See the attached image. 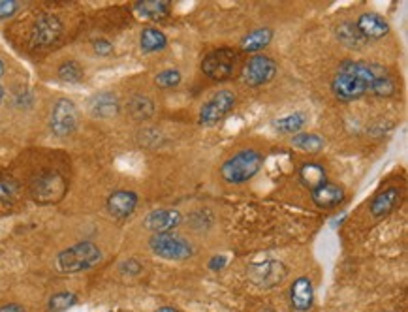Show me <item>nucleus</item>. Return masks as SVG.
<instances>
[{
	"label": "nucleus",
	"instance_id": "f257e3e1",
	"mask_svg": "<svg viewBox=\"0 0 408 312\" xmlns=\"http://www.w3.org/2000/svg\"><path fill=\"white\" fill-rule=\"evenodd\" d=\"M331 91L341 102H354L365 94L393 96L397 85L382 66L363 60H344L331 79Z\"/></svg>",
	"mask_w": 408,
	"mask_h": 312
},
{
	"label": "nucleus",
	"instance_id": "f03ea898",
	"mask_svg": "<svg viewBox=\"0 0 408 312\" xmlns=\"http://www.w3.org/2000/svg\"><path fill=\"white\" fill-rule=\"evenodd\" d=\"M260 168H262V155L258 150L246 149L230 156L226 162L222 164L221 175L230 184H243V182L250 181L258 173Z\"/></svg>",
	"mask_w": 408,
	"mask_h": 312
},
{
	"label": "nucleus",
	"instance_id": "7ed1b4c3",
	"mask_svg": "<svg viewBox=\"0 0 408 312\" xmlns=\"http://www.w3.org/2000/svg\"><path fill=\"white\" fill-rule=\"evenodd\" d=\"M100 260H102L100 248L91 241H83L58 254L57 267L62 273H79L94 267Z\"/></svg>",
	"mask_w": 408,
	"mask_h": 312
},
{
	"label": "nucleus",
	"instance_id": "20e7f679",
	"mask_svg": "<svg viewBox=\"0 0 408 312\" xmlns=\"http://www.w3.org/2000/svg\"><path fill=\"white\" fill-rule=\"evenodd\" d=\"M149 247L164 260H187L194 254L192 245L175 234H155L151 237Z\"/></svg>",
	"mask_w": 408,
	"mask_h": 312
},
{
	"label": "nucleus",
	"instance_id": "39448f33",
	"mask_svg": "<svg viewBox=\"0 0 408 312\" xmlns=\"http://www.w3.org/2000/svg\"><path fill=\"white\" fill-rule=\"evenodd\" d=\"M235 62H237V53L230 49V47H222V49H214L203 57L201 62V72L207 78L214 81H224L233 73L235 70Z\"/></svg>",
	"mask_w": 408,
	"mask_h": 312
},
{
	"label": "nucleus",
	"instance_id": "423d86ee",
	"mask_svg": "<svg viewBox=\"0 0 408 312\" xmlns=\"http://www.w3.org/2000/svg\"><path fill=\"white\" fill-rule=\"evenodd\" d=\"M235 105V94L232 91H219L209 98L200 110V123L205 126H214L226 119V115Z\"/></svg>",
	"mask_w": 408,
	"mask_h": 312
},
{
	"label": "nucleus",
	"instance_id": "0eeeda50",
	"mask_svg": "<svg viewBox=\"0 0 408 312\" xmlns=\"http://www.w3.org/2000/svg\"><path fill=\"white\" fill-rule=\"evenodd\" d=\"M248 273V280L253 282L254 286L258 288H275L284 280L288 269L282 261L279 260H267L262 263H254L246 269Z\"/></svg>",
	"mask_w": 408,
	"mask_h": 312
},
{
	"label": "nucleus",
	"instance_id": "6e6552de",
	"mask_svg": "<svg viewBox=\"0 0 408 312\" xmlns=\"http://www.w3.org/2000/svg\"><path fill=\"white\" fill-rule=\"evenodd\" d=\"M277 73V62L266 55H254L243 68L241 78L248 87H262L269 83Z\"/></svg>",
	"mask_w": 408,
	"mask_h": 312
},
{
	"label": "nucleus",
	"instance_id": "1a4fd4ad",
	"mask_svg": "<svg viewBox=\"0 0 408 312\" xmlns=\"http://www.w3.org/2000/svg\"><path fill=\"white\" fill-rule=\"evenodd\" d=\"M78 128V110L76 104L68 98H60L57 104L53 105L51 111V130L58 137L70 136L71 132Z\"/></svg>",
	"mask_w": 408,
	"mask_h": 312
},
{
	"label": "nucleus",
	"instance_id": "9d476101",
	"mask_svg": "<svg viewBox=\"0 0 408 312\" xmlns=\"http://www.w3.org/2000/svg\"><path fill=\"white\" fill-rule=\"evenodd\" d=\"M60 33H62V23L55 15H40L33 28V46H51L57 42Z\"/></svg>",
	"mask_w": 408,
	"mask_h": 312
},
{
	"label": "nucleus",
	"instance_id": "9b49d317",
	"mask_svg": "<svg viewBox=\"0 0 408 312\" xmlns=\"http://www.w3.org/2000/svg\"><path fill=\"white\" fill-rule=\"evenodd\" d=\"M181 222L179 211H171V209H160V211H153L145 218V228L155 232V234H173V228Z\"/></svg>",
	"mask_w": 408,
	"mask_h": 312
},
{
	"label": "nucleus",
	"instance_id": "f8f14e48",
	"mask_svg": "<svg viewBox=\"0 0 408 312\" xmlns=\"http://www.w3.org/2000/svg\"><path fill=\"white\" fill-rule=\"evenodd\" d=\"M356 28L365 40L384 38L389 33V25L378 13H362L356 21Z\"/></svg>",
	"mask_w": 408,
	"mask_h": 312
},
{
	"label": "nucleus",
	"instance_id": "ddd939ff",
	"mask_svg": "<svg viewBox=\"0 0 408 312\" xmlns=\"http://www.w3.org/2000/svg\"><path fill=\"white\" fill-rule=\"evenodd\" d=\"M290 301L291 306L299 312L311 309L312 301H314V288L307 277H299L298 280H294V284L290 286Z\"/></svg>",
	"mask_w": 408,
	"mask_h": 312
},
{
	"label": "nucleus",
	"instance_id": "4468645a",
	"mask_svg": "<svg viewBox=\"0 0 408 312\" xmlns=\"http://www.w3.org/2000/svg\"><path fill=\"white\" fill-rule=\"evenodd\" d=\"M137 205V194L130 190H117L108 198V211L115 218H126L134 213Z\"/></svg>",
	"mask_w": 408,
	"mask_h": 312
},
{
	"label": "nucleus",
	"instance_id": "2eb2a0df",
	"mask_svg": "<svg viewBox=\"0 0 408 312\" xmlns=\"http://www.w3.org/2000/svg\"><path fill=\"white\" fill-rule=\"evenodd\" d=\"M312 202L322 209L337 207L339 203L344 202V189L333 182H324L322 187L312 190Z\"/></svg>",
	"mask_w": 408,
	"mask_h": 312
},
{
	"label": "nucleus",
	"instance_id": "dca6fc26",
	"mask_svg": "<svg viewBox=\"0 0 408 312\" xmlns=\"http://www.w3.org/2000/svg\"><path fill=\"white\" fill-rule=\"evenodd\" d=\"M89 111L100 119L115 117L119 113V100L111 92H98L89 100Z\"/></svg>",
	"mask_w": 408,
	"mask_h": 312
},
{
	"label": "nucleus",
	"instance_id": "f3484780",
	"mask_svg": "<svg viewBox=\"0 0 408 312\" xmlns=\"http://www.w3.org/2000/svg\"><path fill=\"white\" fill-rule=\"evenodd\" d=\"M399 200H401V192H399V189H396V187L386 189L371 202V213H373V216H376V218L389 215V213L399 205Z\"/></svg>",
	"mask_w": 408,
	"mask_h": 312
},
{
	"label": "nucleus",
	"instance_id": "a211bd4d",
	"mask_svg": "<svg viewBox=\"0 0 408 312\" xmlns=\"http://www.w3.org/2000/svg\"><path fill=\"white\" fill-rule=\"evenodd\" d=\"M65 192V181L58 175H46L34 182V194L38 198H49L55 200Z\"/></svg>",
	"mask_w": 408,
	"mask_h": 312
},
{
	"label": "nucleus",
	"instance_id": "6ab92c4d",
	"mask_svg": "<svg viewBox=\"0 0 408 312\" xmlns=\"http://www.w3.org/2000/svg\"><path fill=\"white\" fill-rule=\"evenodd\" d=\"M299 181L303 182L307 189H318V187H322L325 181V169L324 166H320V164L309 162L303 164L301 168H299Z\"/></svg>",
	"mask_w": 408,
	"mask_h": 312
},
{
	"label": "nucleus",
	"instance_id": "aec40b11",
	"mask_svg": "<svg viewBox=\"0 0 408 312\" xmlns=\"http://www.w3.org/2000/svg\"><path fill=\"white\" fill-rule=\"evenodd\" d=\"M273 40L271 28H256L253 33H248L245 38L241 40V49L248 53L262 51L264 47L269 46V42Z\"/></svg>",
	"mask_w": 408,
	"mask_h": 312
},
{
	"label": "nucleus",
	"instance_id": "412c9836",
	"mask_svg": "<svg viewBox=\"0 0 408 312\" xmlns=\"http://www.w3.org/2000/svg\"><path fill=\"white\" fill-rule=\"evenodd\" d=\"M126 110H128L130 115L136 119V121H147L155 113V102L149 96L136 94V96H132L128 100Z\"/></svg>",
	"mask_w": 408,
	"mask_h": 312
},
{
	"label": "nucleus",
	"instance_id": "4be33fe9",
	"mask_svg": "<svg viewBox=\"0 0 408 312\" xmlns=\"http://www.w3.org/2000/svg\"><path fill=\"white\" fill-rule=\"evenodd\" d=\"M136 12L147 19L160 21L169 13V2L166 0H143L136 4Z\"/></svg>",
	"mask_w": 408,
	"mask_h": 312
},
{
	"label": "nucleus",
	"instance_id": "5701e85b",
	"mask_svg": "<svg viewBox=\"0 0 408 312\" xmlns=\"http://www.w3.org/2000/svg\"><path fill=\"white\" fill-rule=\"evenodd\" d=\"M139 44H142V49L145 53L162 51L166 44H168V38L158 28H143Z\"/></svg>",
	"mask_w": 408,
	"mask_h": 312
},
{
	"label": "nucleus",
	"instance_id": "b1692460",
	"mask_svg": "<svg viewBox=\"0 0 408 312\" xmlns=\"http://www.w3.org/2000/svg\"><path fill=\"white\" fill-rule=\"evenodd\" d=\"M337 38L343 42L344 46L350 47V49H357V47L365 42V38H363L362 34L357 33V28L354 23H341V25L337 26Z\"/></svg>",
	"mask_w": 408,
	"mask_h": 312
},
{
	"label": "nucleus",
	"instance_id": "393cba45",
	"mask_svg": "<svg viewBox=\"0 0 408 312\" xmlns=\"http://www.w3.org/2000/svg\"><path fill=\"white\" fill-rule=\"evenodd\" d=\"M305 123H307V115L301 113V111H296L291 115H286V117L275 121V128L282 132V134H296V132L303 128Z\"/></svg>",
	"mask_w": 408,
	"mask_h": 312
},
{
	"label": "nucleus",
	"instance_id": "a878e982",
	"mask_svg": "<svg viewBox=\"0 0 408 312\" xmlns=\"http://www.w3.org/2000/svg\"><path fill=\"white\" fill-rule=\"evenodd\" d=\"M291 145L301 150L318 153L324 149V137L316 136V134H296L291 137Z\"/></svg>",
	"mask_w": 408,
	"mask_h": 312
},
{
	"label": "nucleus",
	"instance_id": "bb28decb",
	"mask_svg": "<svg viewBox=\"0 0 408 312\" xmlns=\"http://www.w3.org/2000/svg\"><path fill=\"white\" fill-rule=\"evenodd\" d=\"M58 78L68 83H78L83 79V68L76 60H66L58 66Z\"/></svg>",
	"mask_w": 408,
	"mask_h": 312
},
{
	"label": "nucleus",
	"instance_id": "cd10ccee",
	"mask_svg": "<svg viewBox=\"0 0 408 312\" xmlns=\"http://www.w3.org/2000/svg\"><path fill=\"white\" fill-rule=\"evenodd\" d=\"M78 303V295L71 292H62L53 295L49 300V312H65L66 309H70Z\"/></svg>",
	"mask_w": 408,
	"mask_h": 312
},
{
	"label": "nucleus",
	"instance_id": "c85d7f7f",
	"mask_svg": "<svg viewBox=\"0 0 408 312\" xmlns=\"http://www.w3.org/2000/svg\"><path fill=\"white\" fill-rule=\"evenodd\" d=\"M179 83H181V73L177 72V70H171V68L156 76V85L162 87V89H173Z\"/></svg>",
	"mask_w": 408,
	"mask_h": 312
},
{
	"label": "nucleus",
	"instance_id": "c756f323",
	"mask_svg": "<svg viewBox=\"0 0 408 312\" xmlns=\"http://www.w3.org/2000/svg\"><path fill=\"white\" fill-rule=\"evenodd\" d=\"M15 196V184L10 179H0V202H10Z\"/></svg>",
	"mask_w": 408,
	"mask_h": 312
},
{
	"label": "nucleus",
	"instance_id": "7c9ffc66",
	"mask_svg": "<svg viewBox=\"0 0 408 312\" xmlns=\"http://www.w3.org/2000/svg\"><path fill=\"white\" fill-rule=\"evenodd\" d=\"M17 10H19V4L15 0H0V19L12 17Z\"/></svg>",
	"mask_w": 408,
	"mask_h": 312
},
{
	"label": "nucleus",
	"instance_id": "2f4dec72",
	"mask_svg": "<svg viewBox=\"0 0 408 312\" xmlns=\"http://www.w3.org/2000/svg\"><path fill=\"white\" fill-rule=\"evenodd\" d=\"M94 51H96L98 55H110V53L113 51V46H111L108 40H96V42H94Z\"/></svg>",
	"mask_w": 408,
	"mask_h": 312
},
{
	"label": "nucleus",
	"instance_id": "473e14b6",
	"mask_svg": "<svg viewBox=\"0 0 408 312\" xmlns=\"http://www.w3.org/2000/svg\"><path fill=\"white\" fill-rule=\"evenodd\" d=\"M224 266H226V258H224V256H216V258H213L211 263H209L211 269H222Z\"/></svg>",
	"mask_w": 408,
	"mask_h": 312
},
{
	"label": "nucleus",
	"instance_id": "72a5a7b5",
	"mask_svg": "<svg viewBox=\"0 0 408 312\" xmlns=\"http://www.w3.org/2000/svg\"><path fill=\"white\" fill-rule=\"evenodd\" d=\"M0 312H25V309L17 303H10V305L0 306Z\"/></svg>",
	"mask_w": 408,
	"mask_h": 312
},
{
	"label": "nucleus",
	"instance_id": "f704fd0d",
	"mask_svg": "<svg viewBox=\"0 0 408 312\" xmlns=\"http://www.w3.org/2000/svg\"><path fill=\"white\" fill-rule=\"evenodd\" d=\"M155 312H179V311H175V309H171V306H162V309H158V311Z\"/></svg>",
	"mask_w": 408,
	"mask_h": 312
},
{
	"label": "nucleus",
	"instance_id": "c9c22d12",
	"mask_svg": "<svg viewBox=\"0 0 408 312\" xmlns=\"http://www.w3.org/2000/svg\"><path fill=\"white\" fill-rule=\"evenodd\" d=\"M2 73H4V62L0 59V78H2Z\"/></svg>",
	"mask_w": 408,
	"mask_h": 312
},
{
	"label": "nucleus",
	"instance_id": "e433bc0d",
	"mask_svg": "<svg viewBox=\"0 0 408 312\" xmlns=\"http://www.w3.org/2000/svg\"><path fill=\"white\" fill-rule=\"evenodd\" d=\"M2 96H4V91H2V87H0V102H2Z\"/></svg>",
	"mask_w": 408,
	"mask_h": 312
},
{
	"label": "nucleus",
	"instance_id": "4c0bfd02",
	"mask_svg": "<svg viewBox=\"0 0 408 312\" xmlns=\"http://www.w3.org/2000/svg\"><path fill=\"white\" fill-rule=\"evenodd\" d=\"M269 312H271V311H269Z\"/></svg>",
	"mask_w": 408,
	"mask_h": 312
}]
</instances>
